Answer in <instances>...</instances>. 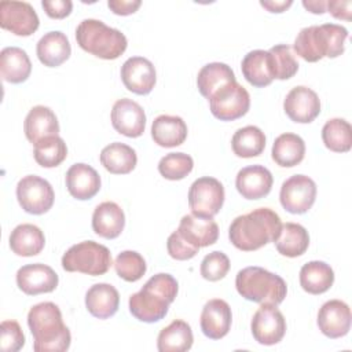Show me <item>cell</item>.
<instances>
[{
	"label": "cell",
	"instance_id": "d6a6232c",
	"mask_svg": "<svg viewBox=\"0 0 352 352\" xmlns=\"http://www.w3.org/2000/svg\"><path fill=\"white\" fill-rule=\"evenodd\" d=\"M192 330L182 319H176L164 327L157 338L160 352H186L192 346Z\"/></svg>",
	"mask_w": 352,
	"mask_h": 352
},
{
	"label": "cell",
	"instance_id": "4dcf8cb0",
	"mask_svg": "<svg viewBox=\"0 0 352 352\" xmlns=\"http://www.w3.org/2000/svg\"><path fill=\"white\" fill-rule=\"evenodd\" d=\"M45 245L43 231L34 224H19L10 234L11 250L22 257H32L38 254Z\"/></svg>",
	"mask_w": 352,
	"mask_h": 352
},
{
	"label": "cell",
	"instance_id": "f1b7e54d",
	"mask_svg": "<svg viewBox=\"0 0 352 352\" xmlns=\"http://www.w3.org/2000/svg\"><path fill=\"white\" fill-rule=\"evenodd\" d=\"M32 63L25 50L19 47H6L0 52V73L4 81L21 84L28 80Z\"/></svg>",
	"mask_w": 352,
	"mask_h": 352
},
{
	"label": "cell",
	"instance_id": "f6af8a7d",
	"mask_svg": "<svg viewBox=\"0 0 352 352\" xmlns=\"http://www.w3.org/2000/svg\"><path fill=\"white\" fill-rule=\"evenodd\" d=\"M166 249H168V253L172 258L175 260H179V261H184V260H190L192 258L199 249L191 246L180 234L179 231H173L168 241H166Z\"/></svg>",
	"mask_w": 352,
	"mask_h": 352
},
{
	"label": "cell",
	"instance_id": "5bb4252c",
	"mask_svg": "<svg viewBox=\"0 0 352 352\" xmlns=\"http://www.w3.org/2000/svg\"><path fill=\"white\" fill-rule=\"evenodd\" d=\"M286 116L298 124L312 122L320 113V99L318 94L304 85L290 89L283 100Z\"/></svg>",
	"mask_w": 352,
	"mask_h": 352
},
{
	"label": "cell",
	"instance_id": "8d00e7d4",
	"mask_svg": "<svg viewBox=\"0 0 352 352\" xmlns=\"http://www.w3.org/2000/svg\"><path fill=\"white\" fill-rule=\"evenodd\" d=\"M231 147L234 154L241 158L257 157L265 148V135L254 125L239 128L231 139Z\"/></svg>",
	"mask_w": 352,
	"mask_h": 352
},
{
	"label": "cell",
	"instance_id": "d590c367",
	"mask_svg": "<svg viewBox=\"0 0 352 352\" xmlns=\"http://www.w3.org/2000/svg\"><path fill=\"white\" fill-rule=\"evenodd\" d=\"M274 243L282 256L298 257L307 252L309 246V235L301 224L286 223L282 224L280 234Z\"/></svg>",
	"mask_w": 352,
	"mask_h": 352
},
{
	"label": "cell",
	"instance_id": "7402d4cb",
	"mask_svg": "<svg viewBox=\"0 0 352 352\" xmlns=\"http://www.w3.org/2000/svg\"><path fill=\"white\" fill-rule=\"evenodd\" d=\"M66 187L76 199L85 201L95 197L100 190V176L89 165L78 162L72 165L66 172Z\"/></svg>",
	"mask_w": 352,
	"mask_h": 352
},
{
	"label": "cell",
	"instance_id": "3957f363",
	"mask_svg": "<svg viewBox=\"0 0 352 352\" xmlns=\"http://www.w3.org/2000/svg\"><path fill=\"white\" fill-rule=\"evenodd\" d=\"M177 280L169 274L160 272L129 297V312L140 322H158L166 316L169 305L177 296Z\"/></svg>",
	"mask_w": 352,
	"mask_h": 352
},
{
	"label": "cell",
	"instance_id": "2e32d148",
	"mask_svg": "<svg viewBox=\"0 0 352 352\" xmlns=\"http://www.w3.org/2000/svg\"><path fill=\"white\" fill-rule=\"evenodd\" d=\"M111 124L118 133L126 138H139L146 126L144 110L132 99H118L111 109Z\"/></svg>",
	"mask_w": 352,
	"mask_h": 352
},
{
	"label": "cell",
	"instance_id": "6da1fadb",
	"mask_svg": "<svg viewBox=\"0 0 352 352\" xmlns=\"http://www.w3.org/2000/svg\"><path fill=\"white\" fill-rule=\"evenodd\" d=\"M280 228L282 221L276 212L270 208H257L232 220L228 228V238L236 249L253 252L270 242H275Z\"/></svg>",
	"mask_w": 352,
	"mask_h": 352
},
{
	"label": "cell",
	"instance_id": "8fae6325",
	"mask_svg": "<svg viewBox=\"0 0 352 352\" xmlns=\"http://www.w3.org/2000/svg\"><path fill=\"white\" fill-rule=\"evenodd\" d=\"M316 198V184L305 175H294L285 180L280 187L279 201L285 210L293 214L308 212Z\"/></svg>",
	"mask_w": 352,
	"mask_h": 352
},
{
	"label": "cell",
	"instance_id": "c3c4849f",
	"mask_svg": "<svg viewBox=\"0 0 352 352\" xmlns=\"http://www.w3.org/2000/svg\"><path fill=\"white\" fill-rule=\"evenodd\" d=\"M351 8L352 3L349 0L340 1V0H330L326 4V10L337 19L351 21Z\"/></svg>",
	"mask_w": 352,
	"mask_h": 352
},
{
	"label": "cell",
	"instance_id": "7bdbcfd3",
	"mask_svg": "<svg viewBox=\"0 0 352 352\" xmlns=\"http://www.w3.org/2000/svg\"><path fill=\"white\" fill-rule=\"evenodd\" d=\"M230 270V258L223 252H212L206 254L201 263V275L204 279L216 282L223 279Z\"/></svg>",
	"mask_w": 352,
	"mask_h": 352
},
{
	"label": "cell",
	"instance_id": "7c38bea8",
	"mask_svg": "<svg viewBox=\"0 0 352 352\" xmlns=\"http://www.w3.org/2000/svg\"><path fill=\"white\" fill-rule=\"evenodd\" d=\"M254 340L261 345H275L286 333V320L282 312L272 304H261L250 323Z\"/></svg>",
	"mask_w": 352,
	"mask_h": 352
},
{
	"label": "cell",
	"instance_id": "ee69618b",
	"mask_svg": "<svg viewBox=\"0 0 352 352\" xmlns=\"http://www.w3.org/2000/svg\"><path fill=\"white\" fill-rule=\"evenodd\" d=\"M25 345L23 331L16 320H3L0 324V348L4 352H16Z\"/></svg>",
	"mask_w": 352,
	"mask_h": 352
},
{
	"label": "cell",
	"instance_id": "cb8c5ba5",
	"mask_svg": "<svg viewBox=\"0 0 352 352\" xmlns=\"http://www.w3.org/2000/svg\"><path fill=\"white\" fill-rule=\"evenodd\" d=\"M125 226V214L120 205L111 201L99 204L92 214V230L96 235L114 239L117 238Z\"/></svg>",
	"mask_w": 352,
	"mask_h": 352
},
{
	"label": "cell",
	"instance_id": "f546056e",
	"mask_svg": "<svg viewBox=\"0 0 352 352\" xmlns=\"http://www.w3.org/2000/svg\"><path fill=\"white\" fill-rule=\"evenodd\" d=\"M99 158L103 168L113 175H126L135 169L138 162L136 151L131 146L120 142L103 147Z\"/></svg>",
	"mask_w": 352,
	"mask_h": 352
},
{
	"label": "cell",
	"instance_id": "8992f818",
	"mask_svg": "<svg viewBox=\"0 0 352 352\" xmlns=\"http://www.w3.org/2000/svg\"><path fill=\"white\" fill-rule=\"evenodd\" d=\"M236 292L246 300L258 304L279 305L287 293L286 282L261 267H246L236 274Z\"/></svg>",
	"mask_w": 352,
	"mask_h": 352
},
{
	"label": "cell",
	"instance_id": "bcb514c9",
	"mask_svg": "<svg viewBox=\"0 0 352 352\" xmlns=\"http://www.w3.org/2000/svg\"><path fill=\"white\" fill-rule=\"evenodd\" d=\"M41 6L45 14L54 19L66 18L73 8V3L70 0H43Z\"/></svg>",
	"mask_w": 352,
	"mask_h": 352
},
{
	"label": "cell",
	"instance_id": "d4e9b609",
	"mask_svg": "<svg viewBox=\"0 0 352 352\" xmlns=\"http://www.w3.org/2000/svg\"><path fill=\"white\" fill-rule=\"evenodd\" d=\"M38 60L47 67H56L66 62L72 54V47L66 34L59 30L45 33L36 47Z\"/></svg>",
	"mask_w": 352,
	"mask_h": 352
},
{
	"label": "cell",
	"instance_id": "e0dca14e",
	"mask_svg": "<svg viewBox=\"0 0 352 352\" xmlns=\"http://www.w3.org/2000/svg\"><path fill=\"white\" fill-rule=\"evenodd\" d=\"M56 272L45 264H28L16 271V285L28 296L51 293L58 286Z\"/></svg>",
	"mask_w": 352,
	"mask_h": 352
},
{
	"label": "cell",
	"instance_id": "74e56055",
	"mask_svg": "<svg viewBox=\"0 0 352 352\" xmlns=\"http://www.w3.org/2000/svg\"><path fill=\"white\" fill-rule=\"evenodd\" d=\"M324 146L334 153H346L352 147V128L344 118H331L322 128Z\"/></svg>",
	"mask_w": 352,
	"mask_h": 352
},
{
	"label": "cell",
	"instance_id": "f907efd6",
	"mask_svg": "<svg viewBox=\"0 0 352 352\" xmlns=\"http://www.w3.org/2000/svg\"><path fill=\"white\" fill-rule=\"evenodd\" d=\"M326 4L327 1L323 0H304L302 6L312 14H323L326 12Z\"/></svg>",
	"mask_w": 352,
	"mask_h": 352
},
{
	"label": "cell",
	"instance_id": "44dd1931",
	"mask_svg": "<svg viewBox=\"0 0 352 352\" xmlns=\"http://www.w3.org/2000/svg\"><path fill=\"white\" fill-rule=\"evenodd\" d=\"M272 175L263 165L242 168L235 179L238 192L246 199H260L270 194L272 188Z\"/></svg>",
	"mask_w": 352,
	"mask_h": 352
},
{
	"label": "cell",
	"instance_id": "60d3db41",
	"mask_svg": "<svg viewBox=\"0 0 352 352\" xmlns=\"http://www.w3.org/2000/svg\"><path fill=\"white\" fill-rule=\"evenodd\" d=\"M192 168V158L184 153H169L158 162V172L168 180H182Z\"/></svg>",
	"mask_w": 352,
	"mask_h": 352
},
{
	"label": "cell",
	"instance_id": "e575fe53",
	"mask_svg": "<svg viewBox=\"0 0 352 352\" xmlns=\"http://www.w3.org/2000/svg\"><path fill=\"white\" fill-rule=\"evenodd\" d=\"M272 160L283 168H292L298 165L305 155V143L304 140L296 133H282L279 135L271 151Z\"/></svg>",
	"mask_w": 352,
	"mask_h": 352
},
{
	"label": "cell",
	"instance_id": "836d02e7",
	"mask_svg": "<svg viewBox=\"0 0 352 352\" xmlns=\"http://www.w3.org/2000/svg\"><path fill=\"white\" fill-rule=\"evenodd\" d=\"M334 282V271L324 261H309L300 270V285L309 294L327 292Z\"/></svg>",
	"mask_w": 352,
	"mask_h": 352
},
{
	"label": "cell",
	"instance_id": "30bf717a",
	"mask_svg": "<svg viewBox=\"0 0 352 352\" xmlns=\"http://www.w3.org/2000/svg\"><path fill=\"white\" fill-rule=\"evenodd\" d=\"M16 198L26 213L44 214L52 208L55 194L52 186L45 179L28 175L16 184Z\"/></svg>",
	"mask_w": 352,
	"mask_h": 352
},
{
	"label": "cell",
	"instance_id": "9c48e42d",
	"mask_svg": "<svg viewBox=\"0 0 352 352\" xmlns=\"http://www.w3.org/2000/svg\"><path fill=\"white\" fill-rule=\"evenodd\" d=\"M212 114L220 121H234L245 116L250 107V95L245 87L234 81L214 92L209 99Z\"/></svg>",
	"mask_w": 352,
	"mask_h": 352
},
{
	"label": "cell",
	"instance_id": "5b68a950",
	"mask_svg": "<svg viewBox=\"0 0 352 352\" xmlns=\"http://www.w3.org/2000/svg\"><path fill=\"white\" fill-rule=\"evenodd\" d=\"M76 40L85 52L106 60L121 56L128 45L124 33L92 18L80 22L76 29Z\"/></svg>",
	"mask_w": 352,
	"mask_h": 352
},
{
	"label": "cell",
	"instance_id": "484cf974",
	"mask_svg": "<svg viewBox=\"0 0 352 352\" xmlns=\"http://www.w3.org/2000/svg\"><path fill=\"white\" fill-rule=\"evenodd\" d=\"M242 74L249 84L257 88L267 87L274 80L272 58L268 51L253 50L242 59Z\"/></svg>",
	"mask_w": 352,
	"mask_h": 352
},
{
	"label": "cell",
	"instance_id": "7a4b0ae2",
	"mask_svg": "<svg viewBox=\"0 0 352 352\" xmlns=\"http://www.w3.org/2000/svg\"><path fill=\"white\" fill-rule=\"evenodd\" d=\"M28 326L33 336L36 352H65L70 346L72 334L63 323L59 307L51 301L36 304L28 314Z\"/></svg>",
	"mask_w": 352,
	"mask_h": 352
},
{
	"label": "cell",
	"instance_id": "ab89813d",
	"mask_svg": "<svg viewBox=\"0 0 352 352\" xmlns=\"http://www.w3.org/2000/svg\"><path fill=\"white\" fill-rule=\"evenodd\" d=\"M114 268L117 275L124 280L136 282L146 274L147 265L140 253L135 250H124L116 257Z\"/></svg>",
	"mask_w": 352,
	"mask_h": 352
},
{
	"label": "cell",
	"instance_id": "52a82bcc",
	"mask_svg": "<svg viewBox=\"0 0 352 352\" xmlns=\"http://www.w3.org/2000/svg\"><path fill=\"white\" fill-rule=\"evenodd\" d=\"M111 264L110 250L104 245L94 241L76 243L62 256V267L67 272H81L98 276L106 274Z\"/></svg>",
	"mask_w": 352,
	"mask_h": 352
},
{
	"label": "cell",
	"instance_id": "603a6c76",
	"mask_svg": "<svg viewBox=\"0 0 352 352\" xmlns=\"http://www.w3.org/2000/svg\"><path fill=\"white\" fill-rule=\"evenodd\" d=\"M23 131L28 140L33 144L48 136H56L59 133V122L55 113L47 106H34L29 110Z\"/></svg>",
	"mask_w": 352,
	"mask_h": 352
},
{
	"label": "cell",
	"instance_id": "4316f807",
	"mask_svg": "<svg viewBox=\"0 0 352 352\" xmlns=\"http://www.w3.org/2000/svg\"><path fill=\"white\" fill-rule=\"evenodd\" d=\"M120 294L109 283H96L85 294V307L88 312L98 319H107L118 311Z\"/></svg>",
	"mask_w": 352,
	"mask_h": 352
},
{
	"label": "cell",
	"instance_id": "277c9868",
	"mask_svg": "<svg viewBox=\"0 0 352 352\" xmlns=\"http://www.w3.org/2000/svg\"><path fill=\"white\" fill-rule=\"evenodd\" d=\"M348 30L337 23L312 25L297 34L293 48L307 62H318L322 58H337L345 50Z\"/></svg>",
	"mask_w": 352,
	"mask_h": 352
},
{
	"label": "cell",
	"instance_id": "ac0fdd59",
	"mask_svg": "<svg viewBox=\"0 0 352 352\" xmlns=\"http://www.w3.org/2000/svg\"><path fill=\"white\" fill-rule=\"evenodd\" d=\"M318 327L329 338H341L351 329V309L341 300L326 301L318 312Z\"/></svg>",
	"mask_w": 352,
	"mask_h": 352
},
{
	"label": "cell",
	"instance_id": "1f68e13d",
	"mask_svg": "<svg viewBox=\"0 0 352 352\" xmlns=\"http://www.w3.org/2000/svg\"><path fill=\"white\" fill-rule=\"evenodd\" d=\"M236 81L232 69L221 62H212L205 65L197 76L198 91L208 100L210 96L217 92L220 88L226 87L230 82Z\"/></svg>",
	"mask_w": 352,
	"mask_h": 352
},
{
	"label": "cell",
	"instance_id": "9a60e30c",
	"mask_svg": "<svg viewBox=\"0 0 352 352\" xmlns=\"http://www.w3.org/2000/svg\"><path fill=\"white\" fill-rule=\"evenodd\" d=\"M121 80L128 91L136 95H147L157 81L155 67L147 58L131 56L121 66Z\"/></svg>",
	"mask_w": 352,
	"mask_h": 352
},
{
	"label": "cell",
	"instance_id": "ba28073f",
	"mask_svg": "<svg viewBox=\"0 0 352 352\" xmlns=\"http://www.w3.org/2000/svg\"><path fill=\"white\" fill-rule=\"evenodd\" d=\"M224 204L223 184L210 176L197 179L188 190V205L191 213L199 217H213Z\"/></svg>",
	"mask_w": 352,
	"mask_h": 352
},
{
	"label": "cell",
	"instance_id": "ffe728a7",
	"mask_svg": "<svg viewBox=\"0 0 352 352\" xmlns=\"http://www.w3.org/2000/svg\"><path fill=\"white\" fill-rule=\"evenodd\" d=\"M232 322L231 308L221 298L209 300L201 312V330L210 340H220L230 331Z\"/></svg>",
	"mask_w": 352,
	"mask_h": 352
},
{
	"label": "cell",
	"instance_id": "7dc6e473",
	"mask_svg": "<svg viewBox=\"0 0 352 352\" xmlns=\"http://www.w3.org/2000/svg\"><path fill=\"white\" fill-rule=\"evenodd\" d=\"M140 4H142L140 0H109L107 1V7L117 15H131L140 7Z\"/></svg>",
	"mask_w": 352,
	"mask_h": 352
},
{
	"label": "cell",
	"instance_id": "681fc988",
	"mask_svg": "<svg viewBox=\"0 0 352 352\" xmlns=\"http://www.w3.org/2000/svg\"><path fill=\"white\" fill-rule=\"evenodd\" d=\"M260 4L267 8L270 12H283L286 8H289L293 1L292 0H287V1H274V0H270V1H260Z\"/></svg>",
	"mask_w": 352,
	"mask_h": 352
},
{
	"label": "cell",
	"instance_id": "b9f144b4",
	"mask_svg": "<svg viewBox=\"0 0 352 352\" xmlns=\"http://www.w3.org/2000/svg\"><path fill=\"white\" fill-rule=\"evenodd\" d=\"M272 58L274 78L289 80L298 70V62L292 54V48L287 44H276L268 51Z\"/></svg>",
	"mask_w": 352,
	"mask_h": 352
},
{
	"label": "cell",
	"instance_id": "d6986e66",
	"mask_svg": "<svg viewBox=\"0 0 352 352\" xmlns=\"http://www.w3.org/2000/svg\"><path fill=\"white\" fill-rule=\"evenodd\" d=\"M179 234L194 248L201 249L216 243L219 226L213 217H199L192 213L184 214L180 220Z\"/></svg>",
	"mask_w": 352,
	"mask_h": 352
},
{
	"label": "cell",
	"instance_id": "4fadbf2b",
	"mask_svg": "<svg viewBox=\"0 0 352 352\" xmlns=\"http://www.w3.org/2000/svg\"><path fill=\"white\" fill-rule=\"evenodd\" d=\"M40 21L34 8L26 1H1L0 26L16 36H30L38 29Z\"/></svg>",
	"mask_w": 352,
	"mask_h": 352
},
{
	"label": "cell",
	"instance_id": "83f0119b",
	"mask_svg": "<svg viewBox=\"0 0 352 352\" xmlns=\"http://www.w3.org/2000/svg\"><path fill=\"white\" fill-rule=\"evenodd\" d=\"M151 138L161 147H176L187 138V125L179 116L161 114L151 125Z\"/></svg>",
	"mask_w": 352,
	"mask_h": 352
},
{
	"label": "cell",
	"instance_id": "f35d334b",
	"mask_svg": "<svg viewBox=\"0 0 352 352\" xmlns=\"http://www.w3.org/2000/svg\"><path fill=\"white\" fill-rule=\"evenodd\" d=\"M34 160L43 168H55L67 157V147L62 138L48 136L34 144Z\"/></svg>",
	"mask_w": 352,
	"mask_h": 352
}]
</instances>
